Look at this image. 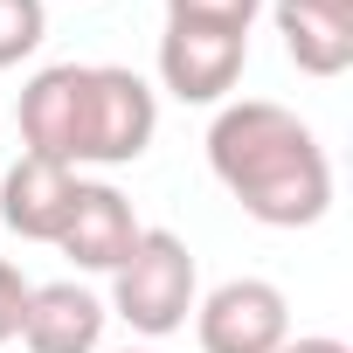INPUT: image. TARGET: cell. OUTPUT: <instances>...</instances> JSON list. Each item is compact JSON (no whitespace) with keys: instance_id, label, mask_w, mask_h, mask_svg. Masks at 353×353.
Returning <instances> with one entry per match:
<instances>
[{"instance_id":"cell-1","label":"cell","mask_w":353,"mask_h":353,"mask_svg":"<svg viewBox=\"0 0 353 353\" xmlns=\"http://www.w3.org/2000/svg\"><path fill=\"white\" fill-rule=\"evenodd\" d=\"M208 173L263 229H312L332 208V159H325L319 132L270 97H236L215 111Z\"/></svg>"},{"instance_id":"cell-2","label":"cell","mask_w":353,"mask_h":353,"mask_svg":"<svg viewBox=\"0 0 353 353\" xmlns=\"http://www.w3.org/2000/svg\"><path fill=\"white\" fill-rule=\"evenodd\" d=\"M201 298V270H194V250L173 236V229H139L132 256L111 270V319H125L132 332L145 339H166V332H181L188 312Z\"/></svg>"},{"instance_id":"cell-3","label":"cell","mask_w":353,"mask_h":353,"mask_svg":"<svg viewBox=\"0 0 353 353\" xmlns=\"http://www.w3.org/2000/svg\"><path fill=\"white\" fill-rule=\"evenodd\" d=\"M159 132V97L125 63L83 70V111H77V166H132Z\"/></svg>"},{"instance_id":"cell-4","label":"cell","mask_w":353,"mask_h":353,"mask_svg":"<svg viewBox=\"0 0 353 353\" xmlns=\"http://www.w3.org/2000/svg\"><path fill=\"white\" fill-rule=\"evenodd\" d=\"M194 339L201 353H277L291 339V305L270 277H229L194 298Z\"/></svg>"},{"instance_id":"cell-5","label":"cell","mask_w":353,"mask_h":353,"mask_svg":"<svg viewBox=\"0 0 353 353\" xmlns=\"http://www.w3.org/2000/svg\"><path fill=\"white\" fill-rule=\"evenodd\" d=\"M250 63L243 35H215V28H166L159 35V90H173L181 104H222L236 90Z\"/></svg>"},{"instance_id":"cell-6","label":"cell","mask_w":353,"mask_h":353,"mask_svg":"<svg viewBox=\"0 0 353 353\" xmlns=\"http://www.w3.org/2000/svg\"><path fill=\"white\" fill-rule=\"evenodd\" d=\"M77 166L63 159H42V152H21L8 173H0V222H8L21 243H56L70 208H77Z\"/></svg>"},{"instance_id":"cell-7","label":"cell","mask_w":353,"mask_h":353,"mask_svg":"<svg viewBox=\"0 0 353 353\" xmlns=\"http://www.w3.org/2000/svg\"><path fill=\"white\" fill-rule=\"evenodd\" d=\"M132 243H139L132 201H125L118 188H104V181H83V188H77V208H70V222H63V236H56V250H63L77 270L111 277V270L132 256Z\"/></svg>"},{"instance_id":"cell-8","label":"cell","mask_w":353,"mask_h":353,"mask_svg":"<svg viewBox=\"0 0 353 353\" xmlns=\"http://www.w3.org/2000/svg\"><path fill=\"white\" fill-rule=\"evenodd\" d=\"M104 298L83 291L77 277L56 284H28V312H21V346L28 353H97L104 346Z\"/></svg>"},{"instance_id":"cell-9","label":"cell","mask_w":353,"mask_h":353,"mask_svg":"<svg viewBox=\"0 0 353 353\" xmlns=\"http://www.w3.org/2000/svg\"><path fill=\"white\" fill-rule=\"evenodd\" d=\"M270 21L284 35V56L305 77L353 70V0H270Z\"/></svg>"},{"instance_id":"cell-10","label":"cell","mask_w":353,"mask_h":353,"mask_svg":"<svg viewBox=\"0 0 353 353\" xmlns=\"http://www.w3.org/2000/svg\"><path fill=\"white\" fill-rule=\"evenodd\" d=\"M83 70L90 63H49L28 77L14 118H21V145L42 152V159H63L77 166V111H83Z\"/></svg>"},{"instance_id":"cell-11","label":"cell","mask_w":353,"mask_h":353,"mask_svg":"<svg viewBox=\"0 0 353 353\" xmlns=\"http://www.w3.org/2000/svg\"><path fill=\"white\" fill-rule=\"evenodd\" d=\"M263 0H166V28H215V35H243L256 28Z\"/></svg>"},{"instance_id":"cell-12","label":"cell","mask_w":353,"mask_h":353,"mask_svg":"<svg viewBox=\"0 0 353 353\" xmlns=\"http://www.w3.org/2000/svg\"><path fill=\"white\" fill-rule=\"evenodd\" d=\"M49 35V8L42 0H0V70H14L42 49Z\"/></svg>"},{"instance_id":"cell-13","label":"cell","mask_w":353,"mask_h":353,"mask_svg":"<svg viewBox=\"0 0 353 353\" xmlns=\"http://www.w3.org/2000/svg\"><path fill=\"white\" fill-rule=\"evenodd\" d=\"M21 312H28V277L0 256V346L21 339Z\"/></svg>"},{"instance_id":"cell-14","label":"cell","mask_w":353,"mask_h":353,"mask_svg":"<svg viewBox=\"0 0 353 353\" xmlns=\"http://www.w3.org/2000/svg\"><path fill=\"white\" fill-rule=\"evenodd\" d=\"M277 353H353L346 339H332V332H305V339H284Z\"/></svg>"},{"instance_id":"cell-15","label":"cell","mask_w":353,"mask_h":353,"mask_svg":"<svg viewBox=\"0 0 353 353\" xmlns=\"http://www.w3.org/2000/svg\"><path fill=\"white\" fill-rule=\"evenodd\" d=\"M125 353H152V346H125Z\"/></svg>"}]
</instances>
